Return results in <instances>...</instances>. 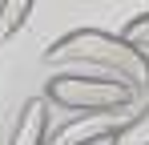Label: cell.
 Instances as JSON below:
<instances>
[{"label": "cell", "mask_w": 149, "mask_h": 145, "mask_svg": "<svg viewBox=\"0 0 149 145\" xmlns=\"http://www.w3.org/2000/svg\"><path fill=\"white\" fill-rule=\"evenodd\" d=\"M125 40H133L137 48H149V12H137V16H129L121 28Z\"/></svg>", "instance_id": "cell-7"}, {"label": "cell", "mask_w": 149, "mask_h": 145, "mask_svg": "<svg viewBox=\"0 0 149 145\" xmlns=\"http://www.w3.org/2000/svg\"><path fill=\"white\" fill-rule=\"evenodd\" d=\"M109 145H149V105H141L133 117L125 121L121 129L113 133Z\"/></svg>", "instance_id": "cell-6"}, {"label": "cell", "mask_w": 149, "mask_h": 145, "mask_svg": "<svg viewBox=\"0 0 149 145\" xmlns=\"http://www.w3.org/2000/svg\"><path fill=\"white\" fill-rule=\"evenodd\" d=\"M32 4H36V0H0V40L16 36V32L28 24Z\"/></svg>", "instance_id": "cell-5"}, {"label": "cell", "mask_w": 149, "mask_h": 145, "mask_svg": "<svg viewBox=\"0 0 149 145\" xmlns=\"http://www.w3.org/2000/svg\"><path fill=\"white\" fill-rule=\"evenodd\" d=\"M125 113L121 109H109V113H81L73 117L69 125L56 129L52 145H101V141H113V133L125 125Z\"/></svg>", "instance_id": "cell-3"}, {"label": "cell", "mask_w": 149, "mask_h": 145, "mask_svg": "<svg viewBox=\"0 0 149 145\" xmlns=\"http://www.w3.org/2000/svg\"><path fill=\"white\" fill-rule=\"evenodd\" d=\"M8 145H45V101H28Z\"/></svg>", "instance_id": "cell-4"}, {"label": "cell", "mask_w": 149, "mask_h": 145, "mask_svg": "<svg viewBox=\"0 0 149 145\" xmlns=\"http://www.w3.org/2000/svg\"><path fill=\"white\" fill-rule=\"evenodd\" d=\"M133 85L121 77H105V72H61L52 77L45 97L52 105L69 109V113H109V109H129L133 105Z\"/></svg>", "instance_id": "cell-2"}, {"label": "cell", "mask_w": 149, "mask_h": 145, "mask_svg": "<svg viewBox=\"0 0 149 145\" xmlns=\"http://www.w3.org/2000/svg\"><path fill=\"white\" fill-rule=\"evenodd\" d=\"M45 65L61 69V65H81L89 72H105V77H121L133 89L149 85V56L145 48L125 40L121 32H101V28H77L69 36L52 40L45 52Z\"/></svg>", "instance_id": "cell-1"}]
</instances>
